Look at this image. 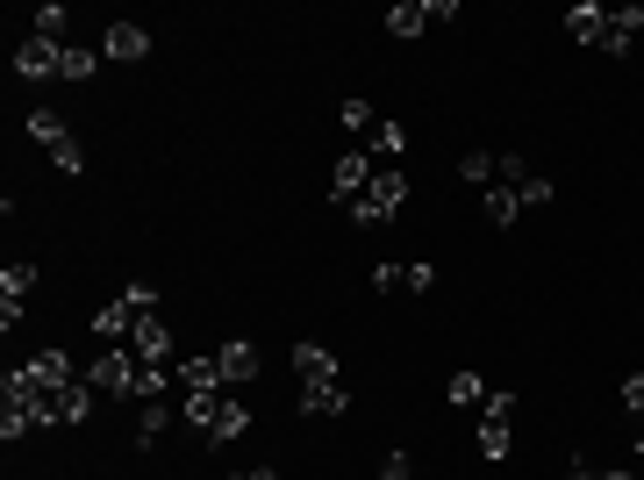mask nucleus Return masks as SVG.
<instances>
[{"label":"nucleus","instance_id":"nucleus-1","mask_svg":"<svg viewBox=\"0 0 644 480\" xmlns=\"http://www.w3.org/2000/svg\"><path fill=\"white\" fill-rule=\"evenodd\" d=\"M401 201H408V180H401L394 165H380V172H373V187L358 194L351 216H358L366 230H380V223H394V216H401Z\"/></svg>","mask_w":644,"mask_h":480},{"label":"nucleus","instance_id":"nucleus-2","mask_svg":"<svg viewBox=\"0 0 644 480\" xmlns=\"http://www.w3.org/2000/svg\"><path fill=\"white\" fill-rule=\"evenodd\" d=\"M29 137L44 144V151H51V165H58V172H72V180L86 172V151H79V137L65 130V115H51V108H36V115H29Z\"/></svg>","mask_w":644,"mask_h":480},{"label":"nucleus","instance_id":"nucleus-3","mask_svg":"<svg viewBox=\"0 0 644 480\" xmlns=\"http://www.w3.org/2000/svg\"><path fill=\"white\" fill-rule=\"evenodd\" d=\"M136 352H101V359L86 366V387H94V395H115V402H129L136 395Z\"/></svg>","mask_w":644,"mask_h":480},{"label":"nucleus","instance_id":"nucleus-4","mask_svg":"<svg viewBox=\"0 0 644 480\" xmlns=\"http://www.w3.org/2000/svg\"><path fill=\"white\" fill-rule=\"evenodd\" d=\"M36 294V258H15V266H0V330L22 323V301Z\"/></svg>","mask_w":644,"mask_h":480},{"label":"nucleus","instance_id":"nucleus-5","mask_svg":"<svg viewBox=\"0 0 644 480\" xmlns=\"http://www.w3.org/2000/svg\"><path fill=\"white\" fill-rule=\"evenodd\" d=\"M509 416H516V395H487V409H480V459H509Z\"/></svg>","mask_w":644,"mask_h":480},{"label":"nucleus","instance_id":"nucleus-6","mask_svg":"<svg viewBox=\"0 0 644 480\" xmlns=\"http://www.w3.org/2000/svg\"><path fill=\"white\" fill-rule=\"evenodd\" d=\"M15 72L22 79H58V72H65V44H51V36H22L15 44Z\"/></svg>","mask_w":644,"mask_h":480},{"label":"nucleus","instance_id":"nucleus-7","mask_svg":"<svg viewBox=\"0 0 644 480\" xmlns=\"http://www.w3.org/2000/svg\"><path fill=\"white\" fill-rule=\"evenodd\" d=\"M373 158H366V151H344L337 158V172H330V180H337V208H358V194H366V187H373Z\"/></svg>","mask_w":644,"mask_h":480},{"label":"nucleus","instance_id":"nucleus-8","mask_svg":"<svg viewBox=\"0 0 644 480\" xmlns=\"http://www.w3.org/2000/svg\"><path fill=\"white\" fill-rule=\"evenodd\" d=\"M101 51L115 58V65H144V58H151V29H136V22H108Z\"/></svg>","mask_w":644,"mask_h":480},{"label":"nucleus","instance_id":"nucleus-9","mask_svg":"<svg viewBox=\"0 0 644 480\" xmlns=\"http://www.w3.org/2000/svg\"><path fill=\"white\" fill-rule=\"evenodd\" d=\"M129 344H136V359L144 366H165L172 359V330H165V316H136V330H129Z\"/></svg>","mask_w":644,"mask_h":480},{"label":"nucleus","instance_id":"nucleus-10","mask_svg":"<svg viewBox=\"0 0 644 480\" xmlns=\"http://www.w3.org/2000/svg\"><path fill=\"white\" fill-rule=\"evenodd\" d=\"M344 409H351L344 373H337V380H301V416H344Z\"/></svg>","mask_w":644,"mask_h":480},{"label":"nucleus","instance_id":"nucleus-11","mask_svg":"<svg viewBox=\"0 0 644 480\" xmlns=\"http://www.w3.org/2000/svg\"><path fill=\"white\" fill-rule=\"evenodd\" d=\"M215 359H222V387H251L258 380V344L251 337H230Z\"/></svg>","mask_w":644,"mask_h":480},{"label":"nucleus","instance_id":"nucleus-12","mask_svg":"<svg viewBox=\"0 0 644 480\" xmlns=\"http://www.w3.org/2000/svg\"><path fill=\"white\" fill-rule=\"evenodd\" d=\"M644 36V8H609V29H602V44L594 51H609V58H623L630 44Z\"/></svg>","mask_w":644,"mask_h":480},{"label":"nucleus","instance_id":"nucleus-13","mask_svg":"<svg viewBox=\"0 0 644 480\" xmlns=\"http://www.w3.org/2000/svg\"><path fill=\"white\" fill-rule=\"evenodd\" d=\"M22 373H29L36 387H72V380H79V373H72V359L58 352V344H51V352H36V359L22 366Z\"/></svg>","mask_w":644,"mask_h":480},{"label":"nucleus","instance_id":"nucleus-14","mask_svg":"<svg viewBox=\"0 0 644 480\" xmlns=\"http://www.w3.org/2000/svg\"><path fill=\"white\" fill-rule=\"evenodd\" d=\"M602 29H609V8H594V0L566 8V36H573V44H602Z\"/></svg>","mask_w":644,"mask_h":480},{"label":"nucleus","instance_id":"nucleus-15","mask_svg":"<svg viewBox=\"0 0 644 480\" xmlns=\"http://www.w3.org/2000/svg\"><path fill=\"white\" fill-rule=\"evenodd\" d=\"M480 216H487L494 230H509L516 216H523V187H487L480 194Z\"/></svg>","mask_w":644,"mask_h":480},{"label":"nucleus","instance_id":"nucleus-16","mask_svg":"<svg viewBox=\"0 0 644 480\" xmlns=\"http://www.w3.org/2000/svg\"><path fill=\"white\" fill-rule=\"evenodd\" d=\"M294 373L301 380H337V352H330V344H294Z\"/></svg>","mask_w":644,"mask_h":480},{"label":"nucleus","instance_id":"nucleus-17","mask_svg":"<svg viewBox=\"0 0 644 480\" xmlns=\"http://www.w3.org/2000/svg\"><path fill=\"white\" fill-rule=\"evenodd\" d=\"M430 29V8L423 0H401V8H387V36H423Z\"/></svg>","mask_w":644,"mask_h":480},{"label":"nucleus","instance_id":"nucleus-18","mask_svg":"<svg viewBox=\"0 0 644 480\" xmlns=\"http://www.w3.org/2000/svg\"><path fill=\"white\" fill-rule=\"evenodd\" d=\"M165 423H172V409H165V402H144V409H136V445L151 452L158 438H165Z\"/></svg>","mask_w":644,"mask_h":480},{"label":"nucleus","instance_id":"nucleus-19","mask_svg":"<svg viewBox=\"0 0 644 480\" xmlns=\"http://www.w3.org/2000/svg\"><path fill=\"white\" fill-rule=\"evenodd\" d=\"M444 395H451V409H487V380H480V373H451Z\"/></svg>","mask_w":644,"mask_h":480},{"label":"nucleus","instance_id":"nucleus-20","mask_svg":"<svg viewBox=\"0 0 644 480\" xmlns=\"http://www.w3.org/2000/svg\"><path fill=\"white\" fill-rule=\"evenodd\" d=\"M72 15H65V8H58V0H44V8H36V22H29V36H51V44H72Z\"/></svg>","mask_w":644,"mask_h":480},{"label":"nucleus","instance_id":"nucleus-21","mask_svg":"<svg viewBox=\"0 0 644 480\" xmlns=\"http://www.w3.org/2000/svg\"><path fill=\"white\" fill-rule=\"evenodd\" d=\"M94 330H101V337H108V344H115V337H122V330H136V309H129V301H108V309H101V316H94Z\"/></svg>","mask_w":644,"mask_h":480},{"label":"nucleus","instance_id":"nucleus-22","mask_svg":"<svg viewBox=\"0 0 644 480\" xmlns=\"http://www.w3.org/2000/svg\"><path fill=\"white\" fill-rule=\"evenodd\" d=\"M458 180L466 187H494V151H466L458 158Z\"/></svg>","mask_w":644,"mask_h":480},{"label":"nucleus","instance_id":"nucleus-23","mask_svg":"<svg viewBox=\"0 0 644 480\" xmlns=\"http://www.w3.org/2000/svg\"><path fill=\"white\" fill-rule=\"evenodd\" d=\"M94 65H101V58L86 51V44H65V72H58V79H94Z\"/></svg>","mask_w":644,"mask_h":480},{"label":"nucleus","instance_id":"nucleus-24","mask_svg":"<svg viewBox=\"0 0 644 480\" xmlns=\"http://www.w3.org/2000/svg\"><path fill=\"white\" fill-rule=\"evenodd\" d=\"M373 151L380 158H401L408 151V130H401V122H380V130H373Z\"/></svg>","mask_w":644,"mask_h":480},{"label":"nucleus","instance_id":"nucleus-25","mask_svg":"<svg viewBox=\"0 0 644 480\" xmlns=\"http://www.w3.org/2000/svg\"><path fill=\"white\" fill-rule=\"evenodd\" d=\"M373 294H408V266H373Z\"/></svg>","mask_w":644,"mask_h":480},{"label":"nucleus","instance_id":"nucleus-26","mask_svg":"<svg viewBox=\"0 0 644 480\" xmlns=\"http://www.w3.org/2000/svg\"><path fill=\"white\" fill-rule=\"evenodd\" d=\"M344 115V130H380V115H373V101H344L337 108Z\"/></svg>","mask_w":644,"mask_h":480},{"label":"nucleus","instance_id":"nucleus-27","mask_svg":"<svg viewBox=\"0 0 644 480\" xmlns=\"http://www.w3.org/2000/svg\"><path fill=\"white\" fill-rule=\"evenodd\" d=\"M437 287V266H430V258H416V266H408V294H430Z\"/></svg>","mask_w":644,"mask_h":480},{"label":"nucleus","instance_id":"nucleus-28","mask_svg":"<svg viewBox=\"0 0 644 480\" xmlns=\"http://www.w3.org/2000/svg\"><path fill=\"white\" fill-rule=\"evenodd\" d=\"M573 480H637V473H623V466H616V473H594L587 452H573Z\"/></svg>","mask_w":644,"mask_h":480},{"label":"nucleus","instance_id":"nucleus-29","mask_svg":"<svg viewBox=\"0 0 644 480\" xmlns=\"http://www.w3.org/2000/svg\"><path fill=\"white\" fill-rule=\"evenodd\" d=\"M623 409H630V416H644V373H630V380H623Z\"/></svg>","mask_w":644,"mask_h":480},{"label":"nucleus","instance_id":"nucleus-30","mask_svg":"<svg viewBox=\"0 0 644 480\" xmlns=\"http://www.w3.org/2000/svg\"><path fill=\"white\" fill-rule=\"evenodd\" d=\"M552 201V180H537V172H530V187H523V208H544Z\"/></svg>","mask_w":644,"mask_h":480},{"label":"nucleus","instance_id":"nucleus-31","mask_svg":"<svg viewBox=\"0 0 644 480\" xmlns=\"http://www.w3.org/2000/svg\"><path fill=\"white\" fill-rule=\"evenodd\" d=\"M380 480H408V452H394V459L380 466Z\"/></svg>","mask_w":644,"mask_h":480},{"label":"nucleus","instance_id":"nucleus-32","mask_svg":"<svg viewBox=\"0 0 644 480\" xmlns=\"http://www.w3.org/2000/svg\"><path fill=\"white\" fill-rule=\"evenodd\" d=\"M222 480H272V473H222Z\"/></svg>","mask_w":644,"mask_h":480},{"label":"nucleus","instance_id":"nucleus-33","mask_svg":"<svg viewBox=\"0 0 644 480\" xmlns=\"http://www.w3.org/2000/svg\"><path fill=\"white\" fill-rule=\"evenodd\" d=\"M637 452H644V416H637Z\"/></svg>","mask_w":644,"mask_h":480}]
</instances>
